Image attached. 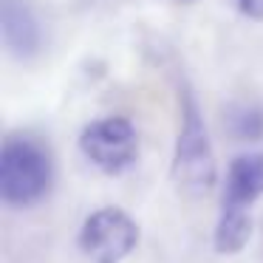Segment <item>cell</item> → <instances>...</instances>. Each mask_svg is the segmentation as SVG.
I'll use <instances>...</instances> for the list:
<instances>
[{"mask_svg":"<svg viewBox=\"0 0 263 263\" xmlns=\"http://www.w3.org/2000/svg\"><path fill=\"white\" fill-rule=\"evenodd\" d=\"M51 187V159L40 142L12 136L0 153V195L12 206L37 204Z\"/></svg>","mask_w":263,"mask_h":263,"instance_id":"1","label":"cell"},{"mask_svg":"<svg viewBox=\"0 0 263 263\" xmlns=\"http://www.w3.org/2000/svg\"><path fill=\"white\" fill-rule=\"evenodd\" d=\"M173 178L178 190L190 195H204L215 184V159H212L210 139L193 97L184 99V122L176 144V159H173Z\"/></svg>","mask_w":263,"mask_h":263,"instance_id":"2","label":"cell"},{"mask_svg":"<svg viewBox=\"0 0 263 263\" xmlns=\"http://www.w3.org/2000/svg\"><path fill=\"white\" fill-rule=\"evenodd\" d=\"M139 243V227L125 210L105 206L88 215L80 232V246L91 263H122Z\"/></svg>","mask_w":263,"mask_h":263,"instance_id":"3","label":"cell"},{"mask_svg":"<svg viewBox=\"0 0 263 263\" xmlns=\"http://www.w3.org/2000/svg\"><path fill=\"white\" fill-rule=\"evenodd\" d=\"M80 147L99 170L122 173L136 161L139 156V133L130 119L125 116H105L82 130Z\"/></svg>","mask_w":263,"mask_h":263,"instance_id":"4","label":"cell"},{"mask_svg":"<svg viewBox=\"0 0 263 263\" xmlns=\"http://www.w3.org/2000/svg\"><path fill=\"white\" fill-rule=\"evenodd\" d=\"M263 195V153H246L229 164L223 204L227 206H249Z\"/></svg>","mask_w":263,"mask_h":263,"instance_id":"5","label":"cell"},{"mask_svg":"<svg viewBox=\"0 0 263 263\" xmlns=\"http://www.w3.org/2000/svg\"><path fill=\"white\" fill-rule=\"evenodd\" d=\"M3 40L17 57H29L40 46L37 20L17 0H3Z\"/></svg>","mask_w":263,"mask_h":263,"instance_id":"6","label":"cell"},{"mask_svg":"<svg viewBox=\"0 0 263 263\" xmlns=\"http://www.w3.org/2000/svg\"><path fill=\"white\" fill-rule=\"evenodd\" d=\"M252 235V221L246 215V206H221V218L215 227V249L218 252H240Z\"/></svg>","mask_w":263,"mask_h":263,"instance_id":"7","label":"cell"},{"mask_svg":"<svg viewBox=\"0 0 263 263\" xmlns=\"http://www.w3.org/2000/svg\"><path fill=\"white\" fill-rule=\"evenodd\" d=\"M229 122H232L235 136H240V139H260L263 136V114L255 108H240Z\"/></svg>","mask_w":263,"mask_h":263,"instance_id":"8","label":"cell"},{"mask_svg":"<svg viewBox=\"0 0 263 263\" xmlns=\"http://www.w3.org/2000/svg\"><path fill=\"white\" fill-rule=\"evenodd\" d=\"M238 9L252 20H263V0H238Z\"/></svg>","mask_w":263,"mask_h":263,"instance_id":"9","label":"cell"}]
</instances>
